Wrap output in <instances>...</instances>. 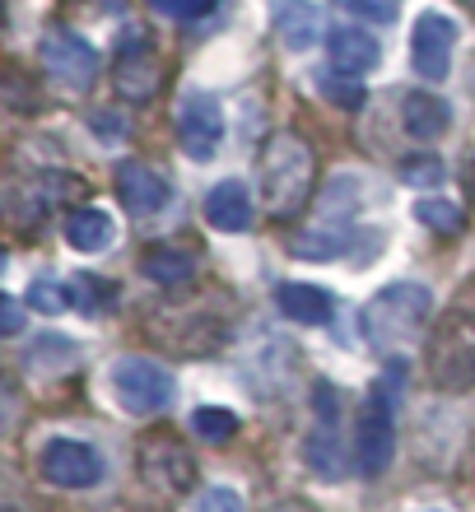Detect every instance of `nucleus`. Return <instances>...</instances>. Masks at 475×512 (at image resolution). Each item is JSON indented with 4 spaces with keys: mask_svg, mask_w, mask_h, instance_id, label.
Here are the masks:
<instances>
[{
    "mask_svg": "<svg viewBox=\"0 0 475 512\" xmlns=\"http://www.w3.org/2000/svg\"><path fill=\"white\" fill-rule=\"evenodd\" d=\"M317 182V159L313 145L294 131H275L257 154V187H261V205L275 219H294L308 205Z\"/></svg>",
    "mask_w": 475,
    "mask_h": 512,
    "instance_id": "1",
    "label": "nucleus"
},
{
    "mask_svg": "<svg viewBox=\"0 0 475 512\" xmlns=\"http://www.w3.org/2000/svg\"><path fill=\"white\" fill-rule=\"evenodd\" d=\"M434 312V294L424 284H387L382 294H373L359 312V326H364V340L368 350L378 354H396L406 350L410 340L420 336V326L429 322Z\"/></svg>",
    "mask_w": 475,
    "mask_h": 512,
    "instance_id": "2",
    "label": "nucleus"
},
{
    "mask_svg": "<svg viewBox=\"0 0 475 512\" xmlns=\"http://www.w3.org/2000/svg\"><path fill=\"white\" fill-rule=\"evenodd\" d=\"M401 396H406V364H387L378 373V382L368 387V401H364V415H359V471L373 480L392 466L396 457V415H401Z\"/></svg>",
    "mask_w": 475,
    "mask_h": 512,
    "instance_id": "3",
    "label": "nucleus"
},
{
    "mask_svg": "<svg viewBox=\"0 0 475 512\" xmlns=\"http://www.w3.org/2000/svg\"><path fill=\"white\" fill-rule=\"evenodd\" d=\"M359 201H364L359 177L340 173L336 182L326 187L322 215L294 238V256H299V261H340V256L359 243Z\"/></svg>",
    "mask_w": 475,
    "mask_h": 512,
    "instance_id": "4",
    "label": "nucleus"
},
{
    "mask_svg": "<svg viewBox=\"0 0 475 512\" xmlns=\"http://www.w3.org/2000/svg\"><path fill=\"white\" fill-rule=\"evenodd\" d=\"M429 373H434V387H443V391L475 387V317L471 312H448L443 326L429 336Z\"/></svg>",
    "mask_w": 475,
    "mask_h": 512,
    "instance_id": "5",
    "label": "nucleus"
},
{
    "mask_svg": "<svg viewBox=\"0 0 475 512\" xmlns=\"http://www.w3.org/2000/svg\"><path fill=\"white\" fill-rule=\"evenodd\" d=\"M112 396L126 415H159L173 405V373L150 359H117L112 364Z\"/></svg>",
    "mask_w": 475,
    "mask_h": 512,
    "instance_id": "6",
    "label": "nucleus"
},
{
    "mask_svg": "<svg viewBox=\"0 0 475 512\" xmlns=\"http://www.w3.org/2000/svg\"><path fill=\"white\" fill-rule=\"evenodd\" d=\"M336 419H340L336 387L317 382V424L303 438V461H308V471H317L331 485H340L350 475V457H345V443H340V433H336Z\"/></svg>",
    "mask_w": 475,
    "mask_h": 512,
    "instance_id": "7",
    "label": "nucleus"
},
{
    "mask_svg": "<svg viewBox=\"0 0 475 512\" xmlns=\"http://www.w3.org/2000/svg\"><path fill=\"white\" fill-rule=\"evenodd\" d=\"M38 56H42V70H47L61 89H70V94L94 89L98 70H103L94 47H89L80 33H66V28H52V33L38 42Z\"/></svg>",
    "mask_w": 475,
    "mask_h": 512,
    "instance_id": "8",
    "label": "nucleus"
},
{
    "mask_svg": "<svg viewBox=\"0 0 475 512\" xmlns=\"http://www.w3.org/2000/svg\"><path fill=\"white\" fill-rule=\"evenodd\" d=\"M452 52H457V24L443 10H424L410 28V66L429 84L452 75Z\"/></svg>",
    "mask_w": 475,
    "mask_h": 512,
    "instance_id": "9",
    "label": "nucleus"
},
{
    "mask_svg": "<svg viewBox=\"0 0 475 512\" xmlns=\"http://www.w3.org/2000/svg\"><path fill=\"white\" fill-rule=\"evenodd\" d=\"M177 140L182 154L196 163H210L224 145V108L210 94H187L177 103Z\"/></svg>",
    "mask_w": 475,
    "mask_h": 512,
    "instance_id": "10",
    "label": "nucleus"
},
{
    "mask_svg": "<svg viewBox=\"0 0 475 512\" xmlns=\"http://www.w3.org/2000/svg\"><path fill=\"white\" fill-rule=\"evenodd\" d=\"M42 480L56 489H94L103 480V457H98L94 443H80V438H52L42 447Z\"/></svg>",
    "mask_w": 475,
    "mask_h": 512,
    "instance_id": "11",
    "label": "nucleus"
},
{
    "mask_svg": "<svg viewBox=\"0 0 475 512\" xmlns=\"http://www.w3.org/2000/svg\"><path fill=\"white\" fill-rule=\"evenodd\" d=\"M136 471L140 480L150 489H159V494H187L191 485H196V461H191V452L182 443H173V438H145V447H140L136 457Z\"/></svg>",
    "mask_w": 475,
    "mask_h": 512,
    "instance_id": "12",
    "label": "nucleus"
},
{
    "mask_svg": "<svg viewBox=\"0 0 475 512\" xmlns=\"http://www.w3.org/2000/svg\"><path fill=\"white\" fill-rule=\"evenodd\" d=\"M112 84H117V94L126 103H145V98L159 94L163 84V61L145 47V42H131L117 52V66H112Z\"/></svg>",
    "mask_w": 475,
    "mask_h": 512,
    "instance_id": "13",
    "label": "nucleus"
},
{
    "mask_svg": "<svg viewBox=\"0 0 475 512\" xmlns=\"http://www.w3.org/2000/svg\"><path fill=\"white\" fill-rule=\"evenodd\" d=\"M117 196H122V205L131 210V215H159L163 205H168V182H163L159 168H150V163L140 159H126L122 168H117Z\"/></svg>",
    "mask_w": 475,
    "mask_h": 512,
    "instance_id": "14",
    "label": "nucleus"
},
{
    "mask_svg": "<svg viewBox=\"0 0 475 512\" xmlns=\"http://www.w3.org/2000/svg\"><path fill=\"white\" fill-rule=\"evenodd\" d=\"M326 56H331V66L345 70V75H368V70L382 61V42L368 33V28H354V24H336L326 33Z\"/></svg>",
    "mask_w": 475,
    "mask_h": 512,
    "instance_id": "15",
    "label": "nucleus"
},
{
    "mask_svg": "<svg viewBox=\"0 0 475 512\" xmlns=\"http://www.w3.org/2000/svg\"><path fill=\"white\" fill-rule=\"evenodd\" d=\"M205 224L219 233H247V224H252V191H247V182H238V177L215 182L210 196H205Z\"/></svg>",
    "mask_w": 475,
    "mask_h": 512,
    "instance_id": "16",
    "label": "nucleus"
},
{
    "mask_svg": "<svg viewBox=\"0 0 475 512\" xmlns=\"http://www.w3.org/2000/svg\"><path fill=\"white\" fill-rule=\"evenodd\" d=\"M401 126H406L410 140H443L452 131V108L438 94H406L401 103Z\"/></svg>",
    "mask_w": 475,
    "mask_h": 512,
    "instance_id": "17",
    "label": "nucleus"
},
{
    "mask_svg": "<svg viewBox=\"0 0 475 512\" xmlns=\"http://www.w3.org/2000/svg\"><path fill=\"white\" fill-rule=\"evenodd\" d=\"M275 303H280V312H285L289 322H303V326H322L336 312V298L326 294V289H317V284H280Z\"/></svg>",
    "mask_w": 475,
    "mask_h": 512,
    "instance_id": "18",
    "label": "nucleus"
},
{
    "mask_svg": "<svg viewBox=\"0 0 475 512\" xmlns=\"http://www.w3.org/2000/svg\"><path fill=\"white\" fill-rule=\"evenodd\" d=\"M112 238H117V224H112L108 210L84 205V210H70L66 215V243L75 252H103V247H112Z\"/></svg>",
    "mask_w": 475,
    "mask_h": 512,
    "instance_id": "19",
    "label": "nucleus"
},
{
    "mask_svg": "<svg viewBox=\"0 0 475 512\" xmlns=\"http://www.w3.org/2000/svg\"><path fill=\"white\" fill-rule=\"evenodd\" d=\"M275 33H280V42L289 52H308L317 42V33H322V19H317V10L308 0H285L275 10Z\"/></svg>",
    "mask_w": 475,
    "mask_h": 512,
    "instance_id": "20",
    "label": "nucleus"
},
{
    "mask_svg": "<svg viewBox=\"0 0 475 512\" xmlns=\"http://www.w3.org/2000/svg\"><path fill=\"white\" fill-rule=\"evenodd\" d=\"M140 270H145V280L163 284V289H182L196 275V266H191V256L182 247H150L140 256Z\"/></svg>",
    "mask_w": 475,
    "mask_h": 512,
    "instance_id": "21",
    "label": "nucleus"
},
{
    "mask_svg": "<svg viewBox=\"0 0 475 512\" xmlns=\"http://www.w3.org/2000/svg\"><path fill=\"white\" fill-rule=\"evenodd\" d=\"M191 429L201 433V438H210V443H224V438L238 433V415L224 410V405H196L191 410Z\"/></svg>",
    "mask_w": 475,
    "mask_h": 512,
    "instance_id": "22",
    "label": "nucleus"
},
{
    "mask_svg": "<svg viewBox=\"0 0 475 512\" xmlns=\"http://www.w3.org/2000/svg\"><path fill=\"white\" fill-rule=\"evenodd\" d=\"M415 219H420L424 229L448 233V238H452V233H462V210H457L452 201H438V196H434V201H420V205H415Z\"/></svg>",
    "mask_w": 475,
    "mask_h": 512,
    "instance_id": "23",
    "label": "nucleus"
},
{
    "mask_svg": "<svg viewBox=\"0 0 475 512\" xmlns=\"http://www.w3.org/2000/svg\"><path fill=\"white\" fill-rule=\"evenodd\" d=\"M317 89H322L331 103H340L345 112H354L359 103H364V89H359V80L354 75H345V70H331V75H317Z\"/></svg>",
    "mask_w": 475,
    "mask_h": 512,
    "instance_id": "24",
    "label": "nucleus"
},
{
    "mask_svg": "<svg viewBox=\"0 0 475 512\" xmlns=\"http://www.w3.org/2000/svg\"><path fill=\"white\" fill-rule=\"evenodd\" d=\"M28 308L42 312V317H56V312H66V308H70L66 284H56V280H33V284H28Z\"/></svg>",
    "mask_w": 475,
    "mask_h": 512,
    "instance_id": "25",
    "label": "nucleus"
},
{
    "mask_svg": "<svg viewBox=\"0 0 475 512\" xmlns=\"http://www.w3.org/2000/svg\"><path fill=\"white\" fill-rule=\"evenodd\" d=\"M191 512H247V503H243V494H238V489L210 485V489H201V494H196Z\"/></svg>",
    "mask_w": 475,
    "mask_h": 512,
    "instance_id": "26",
    "label": "nucleus"
},
{
    "mask_svg": "<svg viewBox=\"0 0 475 512\" xmlns=\"http://www.w3.org/2000/svg\"><path fill=\"white\" fill-rule=\"evenodd\" d=\"M336 5L354 10L359 19H368V24H392L396 14H401V0H336Z\"/></svg>",
    "mask_w": 475,
    "mask_h": 512,
    "instance_id": "27",
    "label": "nucleus"
},
{
    "mask_svg": "<svg viewBox=\"0 0 475 512\" xmlns=\"http://www.w3.org/2000/svg\"><path fill=\"white\" fill-rule=\"evenodd\" d=\"M401 182H406V187H434V182H443V163L438 159H406L401 163Z\"/></svg>",
    "mask_w": 475,
    "mask_h": 512,
    "instance_id": "28",
    "label": "nucleus"
},
{
    "mask_svg": "<svg viewBox=\"0 0 475 512\" xmlns=\"http://www.w3.org/2000/svg\"><path fill=\"white\" fill-rule=\"evenodd\" d=\"M159 14H168V19H201V14H210L219 5V0H150Z\"/></svg>",
    "mask_w": 475,
    "mask_h": 512,
    "instance_id": "29",
    "label": "nucleus"
},
{
    "mask_svg": "<svg viewBox=\"0 0 475 512\" xmlns=\"http://www.w3.org/2000/svg\"><path fill=\"white\" fill-rule=\"evenodd\" d=\"M24 331V308L10 294H0V336H19Z\"/></svg>",
    "mask_w": 475,
    "mask_h": 512,
    "instance_id": "30",
    "label": "nucleus"
},
{
    "mask_svg": "<svg viewBox=\"0 0 475 512\" xmlns=\"http://www.w3.org/2000/svg\"><path fill=\"white\" fill-rule=\"evenodd\" d=\"M466 196H471V205H475V154L466 159Z\"/></svg>",
    "mask_w": 475,
    "mask_h": 512,
    "instance_id": "31",
    "label": "nucleus"
},
{
    "mask_svg": "<svg viewBox=\"0 0 475 512\" xmlns=\"http://www.w3.org/2000/svg\"><path fill=\"white\" fill-rule=\"evenodd\" d=\"M5 401H10V396H5V387H0V415H5Z\"/></svg>",
    "mask_w": 475,
    "mask_h": 512,
    "instance_id": "32",
    "label": "nucleus"
},
{
    "mask_svg": "<svg viewBox=\"0 0 475 512\" xmlns=\"http://www.w3.org/2000/svg\"><path fill=\"white\" fill-rule=\"evenodd\" d=\"M275 512H308V508H275Z\"/></svg>",
    "mask_w": 475,
    "mask_h": 512,
    "instance_id": "33",
    "label": "nucleus"
},
{
    "mask_svg": "<svg viewBox=\"0 0 475 512\" xmlns=\"http://www.w3.org/2000/svg\"><path fill=\"white\" fill-rule=\"evenodd\" d=\"M462 5H466V10H475V0H462Z\"/></svg>",
    "mask_w": 475,
    "mask_h": 512,
    "instance_id": "34",
    "label": "nucleus"
}]
</instances>
